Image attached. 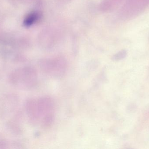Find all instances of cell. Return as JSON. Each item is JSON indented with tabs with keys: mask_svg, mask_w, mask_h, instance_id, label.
Returning a JSON list of instances; mask_svg holds the SVG:
<instances>
[{
	"mask_svg": "<svg viewBox=\"0 0 149 149\" xmlns=\"http://www.w3.org/2000/svg\"><path fill=\"white\" fill-rule=\"evenodd\" d=\"M37 102L40 120L47 115L54 114L55 103L52 98L49 96H44L37 99Z\"/></svg>",
	"mask_w": 149,
	"mask_h": 149,
	"instance_id": "3957f363",
	"label": "cell"
},
{
	"mask_svg": "<svg viewBox=\"0 0 149 149\" xmlns=\"http://www.w3.org/2000/svg\"><path fill=\"white\" fill-rule=\"evenodd\" d=\"M9 80L17 88L24 90L31 89L37 83V72L35 68L31 66L20 67L10 73Z\"/></svg>",
	"mask_w": 149,
	"mask_h": 149,
	"instance_id": "6da1fadb",
	"label": "cell"
},
{
	"mask_svg": "<svg viewBox=\"0 0 149 149\" xmlns=\"http://www.w3.org/2000/svg\"><path fill=\"white\" fill-rule=\"evenodd\" d=\"M38 17L39 15L37 12H31L25 17L24 21V24L26 27H29L37 21Z\"/></svg>",
	"mask_w": 149,
	"mask_h": 149,
	"instance_id": "5b68a950",
	"label": "cell"
},
{
	"mask_svg": "<svg viewBox=\"0 0 149 149\" xmlns=\"http://www.w3.org/2000/svg\"><path fill=\"white\" fill-rule=\"evenodd\" d=\"M126 55H127V52L126 51H121L114 56L113 59L115 61L121 60L125 57Z\"/></svg>",
	"mask_w": 149,
	"mask_h": 149,
	"instance_id": "8992f818",
	"label": "cell"
},
{
	"mask_svg": "<svg viewBox=\"0 0 149 149\" xmlns=\"http://www.w3.org/2000/svg\"><path fill=\"white\" fill-rule=\"evenodd\" d=\"M25 110L31 123L36 124L40 121V115L38 108L37 99H29L25 103Z\"/></svg>",
	"mask_w": 149,
	"mask_h": 149,
	"instance_id": "277c9868",
	"label": "cell"
},
{
	"mask_svg": "<svg viewBox=\"0 0 149 149\" xmlns=\"http://www.w3.org/2000/svg\"><path fill=\"white\" fill-rule=\"evenodd\" d=\"M7 145H8V142L6 141L4 138L0 137V147H2L3 148H4V147Z\"/></svg>",
	"mask_w": 149,
	"mask_h": 149,
	"instance_id": "52a82bcc",
	"label": "cell"
},
{
	"mask_svg": "<svg viewBox=\"0 0 149 149\" xmlns=\"http://www.w3.org/2000/svg\"><path fill=\"white\" fill-rule=\"evenodd\" d=\"M40 69L45 73L53 77H60L67 70L66 60L61 57L41 60L39 63Z\"/></svg>",
	"mask_w": 149,
	"mask_h": 149,
	"instance_id": "7a4b0ae2",
	"label": "cell"
}]
</instances>
